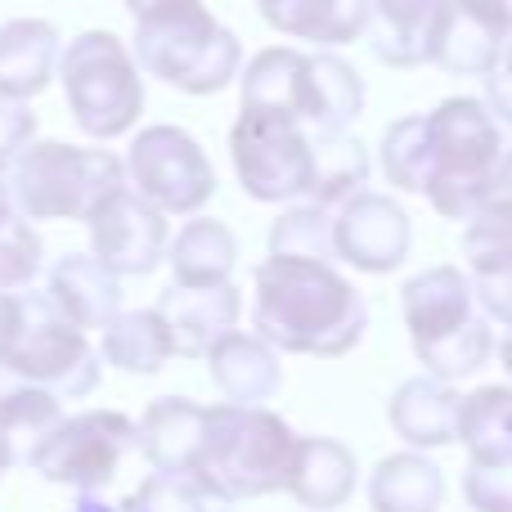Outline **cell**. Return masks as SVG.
Listing matches in <instances>:
<instances>
[{"instance_id": "cell-1", "label": "cell", "mask_w": 512, "mask_h": 512, "mask_svg": "<svg viewBox=\"0 0 512 512\" xmlns=\"http://www.w3.org/2000/svg\"><path fill=\"white\" fill-rule=\"evenodd\" d=\"M256 310L252 324L265 346L279 355L342 360L360 346L369 328V306L360 288L333 270V261L265 256L252 274Z\"/></svg>"}, {"instance_id": "cell-2", "label": "cell", "mask_w": 512, "mask_h": 512, "mask_svg": "<svg viewBox=\"0 0 512 512\" xmlns=\"http://www.w3.org/2000/svg\"><path fill=\"white\" fill-rule=\"evenodd\" d=\"M239 108L283 113L315 140H333L364 113V81L333 50L306 54L292 45H270L239 72Z\"/></svg>"}, {"instance_id": "cell-3", "label": "cell", "mask_w": 512, "mask_h": 512, "mask_svg": "<svg viewBox=\"0 0 512 512\" xmlns=\"http://www.w3.org/2000/svg\"><path fill=\"white\" fill-rule=\"evenodd\" d=\"M292 427L265 405H207L203 441L185 477L216 504H243L283 490L292 459Z\"/></svg>"}, {"instance_id": "cell-4", "label": "cell", "mask_w": 512, "mask_h": 512, "mask_svg": "<svg viewBox=\"0 0 512 512\" xmlns=\"http://www.w3.org/2000/svg\"><path fill=\"white\" fill-rule=\"evenodd\" d=\"M131 54L140 72L180 95H221L243 68V41L203 0H162L135 18Z\"/></svg>"}, {"instance_id": "cell-5", "label": "cell", "mask_w": 512, "mask_h": 512, "mask_svg": "<svg viewBox=\"0 0 512 512\" xmlns=\"http://www.w3.org/2000/svg\"><path fill=\"white\" fill-rule=\"evenodd\" d=\"M432 131V185L427 198L445 221H468L472 212L490 203V180H495L499 153L508 135L490 117V108L472 95H454L427 113Z\"/></svg>"}, {"instance_id": "cell-6", "label": "cell", "mask_w": 512, "mask_h": 512, "mask_svg": "<svg viewBox=\"0 0 512 512\" xmlns=\"http://www.w3.org/2000/svg\"><path fill=\"white\" fill-rule=\"evenodd\" d=\"M122 185L126 167L108 149L32 140L9 162V198L23 221H86Z\"/></svg>"}, {"instance_id": "cell-7", "label": "cell", "mask_w": 512, "mask_h": 512, "mask_svg": "<svg viewBox=\"0 0 512 512\" xmlns=\"http://www.w3.org/2000/svg\"><path fill=\"white\" fill-rule=\"evenodd\" d=\"M63 95H68L72 122L90 140H117L126 135L144 113V77L131 45L117 32H81L63 45L59 72Z\"/></svg>"}, {"instance_id": "cell-8", "label": "cell", "mask_w": 512, "mask_h": 512, "mask_svg": "<svg viewBox=\"0 0 512 512\" xmlns=\"http://www.w3.org/2000/svg\"><path fill=\"white\" fill-rule=\"evenodd\" d=\"M0 364L59 400H81L99 387V355L90 337L72 328L45 292H18V328Z\"/></svg>"}, {"instance_id": "cell-9", "label": "cell", "mask_w": 512, "mask_h": 512, "mask_svg": "<svg viewBox=\"0 0 512 512\" xmlns=\"http://www.w3.org/2000/svg\"><path fill=\"white\" fill-rule=\"evenodd\" d=\"M230 162L256 203H306L315 185V135L283 113L239 108L230 126Z\"/></svg>"}, {"instance_id": "cell-10", "label": "cell", "mask_w": 512, "mask_h": 512, "mask_svg": "<svg viewBox=\"0 0 512 512\" xmlns=\"http://www.w3.org/2000/svg\"><path fill=\"white\" fill-rule=\"evenodd\" d=\"M135 450V423L117 409L59 418L41 441L27 450V463L54 486H72L81 495H99L117 477L122 459Z\"/></svg>"}, {"instance_id": "cell-11", "label": "cell", "mask_w": 512, "mask_h": 512, "mask_svg": "<svg viewBox=\"0 0 512 512\" xmlns=\"http://www.w3.org/2000/svg\"><path fill=\"white\" fill-rule=\"evenodd\" d=\"M126 180L162 216H198L216 194V171L185 126H144L126 149Z\"/></svg>"}, {"instance_id": "cell-12", "label": "cell", "mask_w": 512, "mask_h": 512, "mask_svg": "<svg viewBox=\"0 0 512 512\" xmlns=\"http://www.w3.org/2000/svg\"><path fill=\"white\" fill-rule=\"evenodd\" d=\"M90 230V256L104 261L117 279H140L153 274L167 256L171 225L158 207H149L135 189H113L95 212L86 216Z\"/></svg>"}, {"instance_id": "cell-13", "label": "cell", "mask_w": 512, "mask_h": 512, "mask_svg": "<svg viewBox=\"0 0 512 512\" xmlns=\"http://www.w3.org/2000/svg\"><path fill=\"white\" fill-rule=\"evenodd\" d=\"M512 41V0H445L432 23L427 63L450 77H486Z\"/></svg>"}, {"instance_id": "cell-14", "label": "cell", "mask_w": 512, "mask_h": 512, "mask_svg": "<svg viewBox=\"0 0 512 512\" xmlns=\"http://www.w3.org/2000/svg\"><path fill=\"white\" fill-rule=\"evenodd\" d=\"M409 248H414V221L400 198L360 189L333 212V256L351 270L391 274L405 265Z\"/></svg>"}, {"instance_id": "cell-15", "label": "cell", "mask_w": 512, "mask_h": 512, "mask_svg": "<svg viewBox=\"0 0 512 512\" xmlns=\"http://www.w3.org/2000/svg\"><path fill=\"white\" fill-rule=\"evenodd\" d=\"M162 315L171 333V351L180 360H207L216 342L225 333L239 328V288L234 283H207V288H185V283H171L167 292L153 306Z\"/></svg>"}, {"instance_id": "cell-16", "label": "cell", "mask_w": 512, "mask_h": 512, "mask_svg": "<svg viewBox=\"0 0 512 512\" xmlns=\"http://www.w3.org/2000/svg\"><path fill=\"white\" fill-rule=\"evenodd\" d=\"M400 310H405V328L414 346L441 342L477 315L472 279L459 265H427L400 288Z\"/></svg>"}, {"instance_id": "cell-17", "label": "cell", "mask_w": 512, "mask_h": 512, "mask_svg": "<svg viewBox=\"0 0 512 512\" xmlns=\"http://www.w3.org/2000/svg\"><path fill=\"white\" fill-rule=\"evenodd\" d=\"M355 486H360V463H355V454L342 441H333V436H297L283 490L301 508H315V512L346 508Z\"/></svg>"}, {"instance_id": "cell-18", "label": "cell", "mask_w": 512, "mask_h": 512, "mask_svg": "<svg viewBox=\"0 0 512 512\" xmlns=\"http://www.w3.org/2000/svg\"><path fill=\"white\" fill-rule=\"evenodd\" d=\"M45 297H50V306L59 310L72 328L95 333V328H104L108 319L122 310V279H117L104 261H95V256L68 252L54 261Z\"/></svg>"}, {"instance_id": "cell-19", "label": "cell", "mask_w": 512, "mask_h": 512, "mask_svg": "<svg viewBox=\"0 0 512 512\" xmlns=\"http://www.w3.org/2000/svg\"><path fill=\"white\" fill-rule=\"evenodd\" d=\"M459 405L463 396L454 391V382L441 378H409L396 387L387 405L391 432L409 445V450H441V445L459 441Z\"/></svg>"}, {"instance_id": "cell-20", "label": "cell", "mask_w": 512, "mask_h": 512, "mask_svg": "<svg viewBox=\"0 0 512 512\" xmlns=\"http://www.w3.org/2000/svg\"><path fill=\"white\" fill-rule=\"evenodd\" d=\"M63 36L45 18H14L0 27V95L9 99H36L50 90L59 72Z\"/></svg>"}, {"instance_id": "cell-21", "label": "cell", "mask_w": 512, "mask_h": 512, "mask_svg": "<svg viewBox=\"0 0 512 512\" xmlns=\"http://www.w3.org/2000/svg\"><path fill=\"white\" fill-rule=\"evenodd\" d=\"M207 364H212V382L230 405H265L283 382L279 351L265 346L256 333H239V328L207 351Z\"/></svg>"}, {"instance_id": "cell-22", "label": "cell", "mask_w": 512, "mask_h": 512, "mask_svg": "<svg viewBox=\"0 0 512 512\" xmlns=\"http://www.w3.org/2000/svg\"><path fill=\"white\" fill-rule=\"evenodd\" d=\"M207 405H194L185 396H162L135 423V450L149 459L153 472H189L203 441Z\"/></svg>"}, {"instance_id": "cell-23", "label": "cell", "mask_w": 512, "mask_h": 512, "mask_svg": "<svg viewBox=\"0 0 512 512\" xmlns=\"http://www.w3.org/2000/svg\"><path fill=\"white\" fill-rule=\"evenodd\" d=\"M261 18L279 36L333 50L369 32V0H261Z\"/></svg>"}, {"instance_id": "cell-24", "label": "cell", "mask_w": 512, "mask_h": 512, "mask_svg": "<svg viewBox=\"0 0 512 512\" xmlns=\"http://www.w3.org/2000/svg\"><path fill=\"white\" fill-rule=\"evenodd\" d=\"M445 0H369V50L387 68H418L427 63L432 23Z\"/></svg>"}, {"instance_id": "cell-25", "label": "cell", "mask_w": 512, "mask_h": 512, "mask_svg": "<svg viewBox=\"0 0 512 512\" xmlns=\"http://www.w3.org/2000/svg\"><path fill=\"white\" fill-rule=\"evenodd\" d=\"M441 504H445V477L423 450L387 454L369 472L373 512H441Z\"/></svg>"}, {"instance_id": "cell-26", "label": "cell", "mask_w": 512, "mask_h": 512, "mask_svg": "<svg viewBox=\"0 0 512 512\" xmlns=\"http://www.w3.org/2000/svg\"><path fill=\"white\" fill-rule=\"evenodd\" d=\"M99 333H104L99 355L122 373L153 378V373H162L171 360H176V351H171V333H167V324H162V315L153 306L149 310H117Z\"/></svg>"}, {"instance_id": "cell-27", "label": "cell", "mask_w": 512, "mask_h": 512, "mask_svg": "<svg viewBox=\"0 0 512 512\" xmlns=\"http://www.w3.org/2000/svg\"><path fill=\"white\" fill-rule=\"evenodd\" d=\"M167 261H171L176 283H185V288L230 283L234 265H239V243H234V234L225 221L194 216V221L167 243Z\"/></svg>"}, {"instance_id": "cell-28", "label": "cell", "mask_w": 512, "mask_h": 512, "mask_svg": "<svg viewBox=\"0 0 512 512\" xmlns=\"http://www.w3.org/2000/svg\"><path fill=\"white\" fill-rule=\"evenodd\" d=\"M459 445L472 463L512 459V387L490 382L463 396L459 405Z\"/></svg>"}, {"instance_id": "cell-29", "label": "cell", "mask_w": 512, "mask_h": 512, "mask_svg": "<svg viewBox=\"0 0 512 512\" xmlns=\"http://www.w3.org/2000/svg\"><path fill=\"white\" fill-rule=\"evenodd\" d=\"M63 418V400L50 396L45 387L18 378L9 364H0V436L27 459L36 441Z\"/></svg>"}, {"instance_id": "cell-30", "label": "cell", "mask_w": 512, "mask_h": 512, "mask_svg": "<svg viewBox=\"0 0 512 512\" xmlns=\"http://www.w3.org/2000/svg\"><path fill=\"white\" fill-rule=\"evenodd\" d=\"M378 167L387 176V185L400 189V194H427V185H432V131H427L423 113L396 117L387 126Z\"/></svg>"}, {"instance_id": "cell-31", "label": "cell", "mask_w": 512, "mask_h": 512, "mask_svg": "<svg viewBox=\"0 0 512 512\" xmlns=\"http://www.w3.org/2000/svg\"><path fill=\"white\" fill-rule=\"evenodd\" d=\"M369 171H373L369 149H364L351 131L333 135V140H315V185H310L306 203H319V207H328V212H337L346 198L364 189Z\"/></svg>"}, {"instance_id": "cell-32", "label": "cell", "mask_w": 512, "mask_h": 512, "mask_svg": "<svg viewBox=\"0 0 512 512\" xmlns=\"http://www.w3.org/2000/svg\"><path fill=\"white\" fill-rule=\"evenodd\" d=\"M414 355L427 364V373L441 382H463L472 378V373L486 369V360L495 355V328H490V319L472 315L463 328H454L450 337H441V342H427V346H414Z\"/></svg>"}, {"instance_id": "cell-33", "label": "cell", "mask_w": 512, "mask_h": 512, "mask_svg": "<svg viewBox=\"0 0 512 512\" xmlns=\"http://www.w3.org/2000/svg\"><path fill=\"white\" fill-rule=\"evenodd\" d=\"M270 256H297V261H333V212L319 203H297L274 221Z\"/></svg>"}, {"instance_id": "cell-34", "label": "cell", "mask_w": 512, "mask_h": 512, "mask_svg": "<svg viewBox=\"0 0 512 512\" xmlns=\"http://www.w3.org/2000/svg\"><path fill=\"white\" fill-rule=\"evenodd\" d=\"M468 230H463V256H468V270H495V265L512 261V198H495L481 212H472Z\"/></svg>"}, {"instance_id": "cell-35", "label": "cell", "mask_w": 512, "mask_h": 512, "mask_svg": "<svg viewBox=\"0 0 512 512\" xmlns=\"http://www.w3.org/2000/svg\"><path fill=\"white\" fill-rule=\"evenodd\" d=\"M45 265V243L18 212L0 221V292H27Z\"/></svg>"}, {"instance_id": "cell-36", "label": "cell", "mask_w": 512, "mask_h": 512, "mask_svg": "<svg viewBox=\"0 0 512 512\" xmlns=\"http://www.w3.org/2000/svg\"><path fill=\"white\" fill-rule=\"evenodd\" d=\"M122 504L126 512H221L225 508L207 490H198V481H189L185 472H153Z\"/></svg>"}, {"instance_id": "cell-37", "label": "cell", "mask_w": 512, "mask_h": 512, "mask_svg": "<svg viewBox=\"0 0 512 512\" xmlns=\"http://www.w3.org/2000/svg\"><path fill=\"white\" fill-rule=\"evenodd\" d=\"M463 499L472 512H512V459L468 463L463 472Z\"/></svg>"}, {"instance_id": "cell-38", "label": "cell", "mask_w": 512, "mask_h": 512, "mask_svg": "<svg viewBox=\"0 0 512 512\" xmlns=\"http://www.w3.org/2000/svg\"><path fill=\"white\" fill-rule=\"evenodd\" d=\"M468 279H472V301H477L481 315H486L490 324L512 328V261L495 265V270L468 274Z\"/></svg>"}, {"instance_id": "cell-39", "label": "cell", "mask_w": 512, "mask_h": 512, "mask_svg": "<svg viewBox=\"0 0 512 512\" xmlns=\"http://www.w3.org/2000/svg\"><path fill=\"white\" fill-rule=\"evenodd\" d=\"M36 140V113L23 99L0 95V167L9 171V162Z\"/></svg>"}, {"instance_id": "cell-40", "label": "cell", "mask_w": 512, "mask_h": 512, "mask_svg": "<svg viewBox=\"0 0 512 512\" xmlns=\"http://www.w3.org/2000/svg\"><path fill=\"white\" fill-rule=\"evenodd\" d=\"M495 198H512V135H508L504 153H499L495 180H490V203H495Z\"/></svg>"}, {"instance_id": "cell-41", "label": "cell", "mask_w": 512, "mask_h": 512, "mask_svg": "<svg viewBox=\"0 0 512 512\" xmlns=\"http://www.w3.org/2000/svg\"><path fill=\"white\" fill-rule=\"evenodd\" d=\"M14 328H18V292H0V355L9 351Z\"/></svg>"}, {"instance_id": "cell-42", "label": "cell", "mask_w": 512, "mask_h": 512, "mask_svg": "<svg viewBox=\"0 0 512 512\" xmlns=\"http://www.w3.org/2000/svg\"><path fill=\"white\" fill-rule=\"evenodd\" d=\"M77 512H126V504H113V499H104V495H81Z\"/></svg>"}, {"instance_id": "cell-43", "label": "cell", "mask_w": 512, "mask_h": 512, "mask_svg": "<svg viewBox=\"0 0 512 512\" xmlns=\"http://www.w3.org/2000/svg\"><path fill=\"white\" fill-rule=\"evenodd\" d=\"M9 212H14V198H9V171L0 167V221H5Z\"/></svg>"}, {"instance_id": "cell-44", "label": "cell", "mask_w": 512, "mask_h": 512, "mask_svg": "<svg viewBox=\"0 0 512 512\" xmlns=\"http://www.w3.org/2000/svg\"><path fill=\"white\" fill-rule=\"evenodd\" d=\"M14 459H18V450H14V445H9V441H5V436H0V477H5V472L14 468Z\"/></svg>"}, {"instance_id": "cell-45", "label": "cell", "mask_w": 512, "mask_h": 512, "mask_svg": "<svg viewBox=\"0 0 512 512\" xmlns=\"http://www.w3.org/2000/svg\"><path fill=\"white\" fill-rule=\"evenodd\" d=\"M499 360H504V369H508V378H512V328H508L504 342H499Z\"/></svg>"}, {"instance_id": "cell-46", "label": "cell", "mask_w": 512, "mask_h": 512, "mask_svg": "<svg viewBox=\"0 0 512 512\" xmlns=\"http://www.w3.org/2000/svg\"><path fill=\"white\" fill-rule=\"evenodd\" d=\"M153 5H162V0H126V9H131L135 18H140V14H149Z\"/></svg>"}, {"instance_id": "cell-47", "label": "cell", "mask_w": 512, "mask_h": 512, "mask_svg": "<svg viewBox=\"0 0 512 512\" xmlns=\"http://www.w3.org/2000/svg\"><path fill=\"white\" fill-rule=\"evenodd\" d=\"M256 5H261V0H256Z\"/></svg>"}]
</instances>
